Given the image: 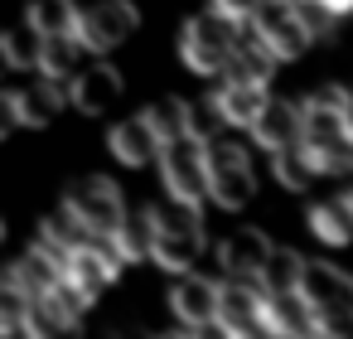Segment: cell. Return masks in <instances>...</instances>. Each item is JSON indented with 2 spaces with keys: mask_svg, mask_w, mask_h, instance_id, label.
I'll list each match as a JSON object with an SVG mask.
<instances>
[{
  "mask_svg": "<svg viewBox=\"0 0 353 339\" xmlns=\"http://www.w3.org/2000/svg\"><path fill=\"white\" fill-rule=\"evenodd\" d=\"M256 194V175L252 160L242 151L237 136H213L208 141V199L218 209H242Z\"/></svg>",
  "mask_w": 353,
  "mask_h": 339,
  "instance_id": "obj_3",
  "label": "cell"
},
{
  "mask_svg": "<svg viewBox=\"0 0 353 339\" xmlns=\"http://www.w3.org/2000/svg\"><path fill=\"white\" fill-rule=\"evenodd\" d=\"M117 97H121V73H117L112 64L78 68V73H73V83H68V102H73L83 117H102Z\"/></svg>",
  "mask_w": 353,
  "mask_h": 339,
  "instance_id": "obj_12",
  "label": "cell"
},
{
  "mask_svg": "<svg viewBox=\"0 0 353 339\" xmlns=\"http://www.w3.org/2000/svg\"><path fill=\"white\" fill-rule=\"evenodd\" d=\"M266 305H271V291L256 276H228L223 300H218V329L223 334H271Z\"/></svg>",
  "mask_w": 353,
  "mask_h": 339,
  "instance_id": "obj_5",
  "label": "cell"
},
{
  "mask_svg": "<svg viewBox=\"0 0 353 339\" xmlns=\"http://www.w3.org/2000/svg\"><path fill=\"white\" fill-rule=\"evenodd\" d=\"M121 252L112 247V238H102V242H88V247H78L73 257H68V281L88 296V300H97L112 281H117V271H121Z\"/></svg>",
  "mask_w": 353,
  "mask_h": 339,
  "instance_id": "obj_10",
  "label": "cell"
},
{
  "mask_svg": "<svg viewBox=\"0 0 353 339\" xmlns=\"http://www.w3.org/2000/svg\"><path fill=\"white\" fill-rule=\"evenodd\" d=\"M213 6H218V10H228V15H237V20H247V15L261 6V0H213Z\"/></svg>",
  "mask_w": 353,
  "mask_h": 339,
  "instance_id": "obj_33",
  "label": "cell"
},
{
  "mask_svg": "<svg viewBox=\"0 0 353 339\" xmlns=\"http://www.w3.org/2000/svg\"><path fill=\"white\" fill-rule=\"evenodd\" d=\"M247 30L276 54V59H300L310 49V25L300 15V0H261V6L247 15Z\"/></svg>",
  "mask_w": 353,
  "mask_h": 339,
  "instance_id": "obj_4",
  "label": "cell"
},
{
  "mask_svg": "<svg viewBox=\"0 0 353 339\" xmlns=\"http://www.w3.org/2000/svg\"><path fill=\"white\" fill-rule=\"evenodd\" d=\"M266 320H271V334H319V315L314 305L305 300V291H276L271 305H266Z\"/></svg>",
  "mask_w": 353,
  "mask_h": 339,
  "instance_id": "obj_17",
  "label": "cell"
},
{
  "mask_svg": "<svg viewBox=\"0 0 353 339\" xmlns=\"http://www.w3.org/2000/svg\"><path fill=\"white\" fill-rule=\"evenodd\" d=\"M276 54L247 30L242 35V44L228 54V68H223V78H232V83H271V73H276Z\"/></svg>",
  "mask_w": 353,
  "mask_h": 339,
  "instance_id": "obj_18",
  "label": "cell"
},
{
  "mask_svg": "<svg viewBox=\"0 0 353 339\" xmlns=\"http://www.w3.org/2000/svg\"><path fill=\"white\" fill-rule=\"evenodd\" d=\"M218 300L223 286H213L208 276H179L170 291V310L179 315L184 329H218Z\"/></svg>",
  "mask_w": 353,
  "mask_h": 339,
  "instance_id": "obj_11",
  "label": "cell"
},
{
  "mask_svg": "<svg viewBox=\"0 0 353 339\" xmlns=\"http://www.w3.org/2000/svg\"><path fill=\"white\" fill-rule=\"evenodd\" d=\"M39 242H49L54 252L73 257L78 247H88V242H102V238H97V233H92V228H88V223H83V218H78L68 204H63L59 213H49V218L39 223Z\"/></svg>",
  "mask_w": 353,
  "mask_h": 339,
  "instance_id": "obj_19",
  "label": "cell"
},
{
  "mask_svg": "<svg viewBox=\"0 0 353 339\" xmlns=\"http://www.w3.org/2000/svg\"><path fill=\"white\" fill-rule=\"evenodd\" d=\"M112 247H117L126 262H145V257H155V218H150V209H145L141 218H126V223L112 233Z\"/></svg>",
  "mask_w": 353,
  "mask_h": 339,
  "instance_id": "obj_24",
  "label": "cell"
},
{
  "mask_svg": "<svg viewBox=\"0 0 353 339\" xmlns=\"http://www.w3.org/2000/svg\"><path fill=\"white\" fill-rule=\"evenodd\" d=\"M0 59H6L10 68H39L44 64V35L25 20L20 30H10V35H0Z\"/></svg>",
  "mask_w": 353,
  "mask_h": 339,
  "instance_id": "obj_23",
  "label": "cell"
},
{
  "mask_svg": "<svg viewBox=\"0 0 353 339\" xmlns=\"http://www.w3.org/2000/svg\"><path fill=\"white\" fill-rule=\"evenodd\" d=\"M348 204H353V189H348Z\"/></svg>",
  "mask_w": 353,
  "mask_h": 339,
  "instance_id": "obj_36",
  "label": "cell"
},
{
  "mask_svg": "<svg viewBox=\"0 0 353 339\" xmlns=\"http://www.w3.org/2000/svg\"><path fill=\"white\" fill-rule=\"evenodd\" d=\"M59 107H63L59 78H39L25 93H6V102H0V131L10 136L15 126H44V122H54Z\"/></svg>",
  "mask_w": 353,
  "mask_h": 339,
  "instance_id": "obj_9",
  "label": "cell"
},
{
  "mask_svg": "<svg viewBox=\"0 0 353 339\" xmlns=\"http://www.w3.org/2000/svg\"><path fill=\"white\" fill-rule=\"evenodd\" d=\"M160 175H165V189H170V194L203 199V194H208V141H199V136L165 141V151H160Z\"/></svg>",
  "mask_w": 353,
  "mask_h": 339,
  "instance_id": "obj_6",
  "label": "cell"
},
{
  "mask_svg": "<svg viewBox=\"0 0 353 339\" xmlns=\"http://www.w3.org/2000/svg\"><path fill=\"white\" fill-rule=\"evenodd\" d=\"M305 262H310V257H300L295 247H276L256 281H261L271 296H276V291H295V286H300V276H305Z\"/></svg>",
  "mask_w": 353,
  "mask_h": 339,
  "instance_id": "obj_27",
  "label": "cell"
},
{
  "mask_svg": "<svg viewBox=\"0 0 353 339\" xmlns=\"http://www.w3.org/2000/svg\"><path fill=\"white\" fill-rule=\"evenodd\" d=\"M271 238L261 233V228H237V233H228L223 242H218V262H223V271L228 276H261V267L271 262Z\"/></svg>",
  "mask_w": 353,
  "mask_h": 339,
  "instance_id": "obj_15",
  "label": "cell"
},
{
  "mask_svg": "<svg viewBox=\"0 0 353 339\" xmlns=\"http://www.w3.org/2000/svg\"><path fill=\"white\" fill-rule=\"evenodd\" d=\"M242 25L247 20H237V15H228V10H208V15H194L189 25H184V35H179V59L199 73V78H223V68H228V54L242 44Z\"/></svg>",
  "mask_w": 353,
  "mask_h": 339,
  "instance_id": "obj_1",
  "label": "cell"
},
{
  "mask_svg": "<svg viewBox=\"0 0 353 339\" xmlns=\"http://www.w3.org/2000/svg\"><path fill=\"white\" fill-rule=\"evenodd\" d=\"M300 15H305V25H310V35L314 39H334V30H339V10H329L324 0H300Z\"/></svg>",
  "mask_w": 353,
  "mask_h": 339,
  "instance_id": "obj_32",
  "label": "cell"
},
{
  "mask_svg": "<svg viewBox=\"0 0 353 339\" xmlns=\"http://www.w3.org/2000/svg\"><path fill=\"white\" fill-rule=\"evenodd\" d=\"M310 146V141H305ZM310 160L319 175H353V136L329 141V146H310Z\"/></svg>",
  "mask_w": 353,
  "mask_h": 339,
  "instance_id": "obj_30",
  "label": "cell"
},
{
  "mask_svg": "<svg viewBox=\"0 0 353 339\" xmlns=\"http://www.w3.org/2000/svg\"><path fill=\"white\" fill-rule=\"evenodd\" d=\"M150 218L165 233H203V209L199 199H184V194H170L160 209H150Z\"/></svg>",
  "mask_w": 353,
  "mask_h": 339,
  "instance_id": "obj_26",
  "label": "cell"
},
{
  "mask_svg": "<svg viewBox=\"0 0 353 339\" xmlns=\"http://www.w3.org/2000/svg\"><path fill=\"white\" fill-rule=\"evenodd\" d=\"M213 97H218V107H223V117H228L232 131H252V122L271 102L266 97V83H232V78H223V88Z\"/></svg>",
  "mask_w": 353,
  "mask_h": 339,
  "instance_id": "obj_16",
  "label": "cell"
},
{
  "mask_svg": "<svg viewBox=\"0 0 353 339\" xmlns=\"http://www.w3.org/2000/svg\"><path fill=\"white\" fill-rule=\"evenodd\" d=\"M348 136H353V97H348Z\"/></svg>",
  "mask_w": 353,
  "mask_h": 339,
  "instance_id": "obj_35",
  "label": "cell"
},
{
  "mask_svg": "<svg viewBox=\"0 0 353 339\" xmlns=\"http://www.w3.org/2000/svg\"><path fill=\"white\" fill-rule=\"evenodd\" d=\"M252 136H256L261 151H285V146L305 141V107L271 97V102L261 107V117L252 122Z\"/></svg>",
  "mask_w": 353,
  "mask_h": 339,
  "instance_id": "obj_13",
  "label": "cell"
},
{
  "mask_svg": "<svg viewBox=\"0 0 353 339\" xmlns=\"http://www.w3.org/2000/svg\"><path fill=\"white\" fill-rule=\"evenodd\" d=\"M300 291L319 315V334H348L353 329V276L348 271H339L334 262L310 257L305 276H300Z\"/></svg>",
  "mask_w": 353,
  "mask_h": 339,
  "instance_id": "obj_2",
  "label": "cell"
},
{
  "mask_svg": "<svg viewBox=\"0 0 353 339\" xmlns=\"http://www.w3.org/2000/svg\"><path fill=\"white\" fill-rule=\"evenodd\" d=\"M107 146H112V155H117L121 165H131V170H141V165L160 160V151H165V141H160V131L150 126V117H145V112H141V117H131V122H117V126H112V136H107Z\"/></svg>",
  "mask_w": 353,
  "mask_h": 339,
  "instance_id": "obj_14",
  "label": "cell"
},
{
  "mask_svg": "<svg viewBox=\"0 0 353 339\" xmlns=\"http://www.w3.org/2000/svg\"><path fill=\"white\" fill-rule=\"evenodd\" d=\"M25 20H30L44 39H54V35H78V25H83V15H78L73 0H34Z\"/></svg>",
  "mask_w": 353,
  "mask_h": 339,
  "instance_id": "obj_22",
  "label": "cell"
},
{
  "mask_svg": "<svg viewBox=\"0 0 353 339\" xmlns=\"http://www.w3.org/2000/svg\"><path fill=\"white\" fill-rule=\"evenodd\" d=\"M78 49H83V39L78 35H54V39H44V64H39V73L44 78H73L78 73Z\"/></svg>",
  "mask_w": 353,
  "mask_h": 339,
  "instance_id": "obj_28",
  "label": "cell"
},
{
  "mask_svg": "<svg viewBox=\"0 0 353 339\" xmlns=\"http://www.w3.org/2000/svg\"><path fill=\"white\" fill-rule=\"evenodd\" d=\"M199 252H203V233H165V228H155V267L184 276L199 262Z\"/></svg>",
  "mask_w": 353,
  "mask_h": 339,
  "instance_id": "obj_21",
  "label": "cell"
},
{
  "mask_svg": "<svg viewBox=\"0 0 353 339\" xmlns=\"http://www.w3.org/2000/svg\"><path fill=\"white\" fill-rule=\"evenodd\" d=\"M97 238H112L121 223H126V204H121V189L102 175H88L78 184H68V199H63Z\"/></svg>",
  "mask_w": 353,
  "mask_h": 339,
  "instance_id": "obj_7",
  "label": "cell"
},
{
  "mask_svg": "<svg viewBox=\"0 0 353 339\" xmlns=\"http://www.w3.org/2000/svg\"><path fill=\"white\" fill-rule=\"evenodd\" d=\"M145 117H150V126L160 131V141L189 136V102H184V97H160V102L145 107Z\"/></svg>",
  "mask_w": 353,
  "mask_h": 339,
  "instance_id": "obj_29",
  "label": "cell"
},
{
  "mask_svg": "<svg viewBox=\"0 0 353 339\" xmlns=\"http://www.w3.org/2000/svg\"><path fill=\"white\" fill-rule=\"evenodd\" d=\"M310 233H314L319 242H329V247H348V242H353V204H348V194L314 204V209H310Z\"/></svg>",
  "mask_w": 353,
  "mask_h": 339,
  "instance_id": "obj_20",
  "label": "cell"
},
{
  "mask_svg": "<svg viewBox=\"0 0 353 339\" xmlns=\"http://www.w3.org/2000/svg\"><path fill=\"white\" fill-rule=\"evenodd\" d=\"M271 175L281 180V189H305L310 175H319V170H314V160H310V146L295 141V146H285V151H271Z\"/></svg>",
  "mask_w": 353,
  "mask_h": 339,
  "instance_id": "obj_25",
  "label": "cell"
},
{
  "mask_svg": "<svg viewBox=\"0 0 353 339\" xmlns=\"http://www.w3.org/2000/svg\"><path fill=\"white\" fill-rule=\"evenodd\" d=\"M141 25V10L131 6V0H102V6H92L78 25V39L88 54H112L117 44H126Z\"/></svg>",
  "mask_w": 353,
  "mask_h": 339,
  "instance_id": "obj_8",
  "label": "cell"
},
{
  "mask_svg": "<svg viewBox=\"0 0 353 339\" xmlns=\"http://www.w3.org/2000/svg\"><path fill=\"white\" fill-rule=\"evenodd\" d=\"M223 131H228V117H223L218 97L189 102V136H199V141H213V136H223Z\"/></svg>",
  "mask_w": 353,
  "mask_h": 339,
  "instance_id": "obj_31",
  "label": "cell"
},
{
  "mask_svg": "<svg viewBox=\"0 0 353 339\" xmlns=\"http://www.w3.org/2000/svg\"><path fill=\"white\" fill-rule=\"evenodd\" d=\"M324 6H329V10H339V15H348V10H353V0H324Z\"/></svg>",
  "mask_w": 353,
  "mask_h": 339,
  "instance_id": "obj_34",
  "label": "cell"
}]
</instances>
